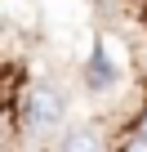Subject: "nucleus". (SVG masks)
I'll list each match as a JSON object with an SVG mask.
<instances>
[{
    "mask_svg": "<svg viewBox=\"0 0 147 152\" xmlns=\"http://www.w3.org/2000/svg\"><path fill=\"white\" fill-rule=\"evenodd\" d=\"M120 152H147V139H138V134H129V139L120 143Z\"/></svg>",
    "mask_w": 147,
    "mask_h": 152,
    "instance_id": "4",
    "label": "nucleus"
},
{
    "mask_svg": "<svg viewBox=\"0 0 147 152\" xmlns=\"http://www.w3.org/2000/svg\"><path fill=\"white\" fill-rule=\"evenodd\" d=\"M62 112H67V99H62L58 85H49V81H31V85L22 90V125H27L31 134L54 130V125L62 121Z\"/></svg>",
    "mask_w": 147,
    "mask_h": 152,
    "instance_id": "1",
    "label": "nucleus"
},
{
    "mask_svg": "<svg viewBox=\"0 0 147 152\" xmlns=\"http://www.w3.org/2000/svg\"><path fill=\"white\" fill-rule=\"evenodd\" d=\"M58 152H107V143H103L98 125H71V130H62Z\"/></svg>",
    "mask_w": 147,
    "mask_h": 152,
    "instance_id": "2",
    "label": "nucleus"
},
{
    "mask_svg": "<svg viewBox=\"0 0 147 152\" xmlns=\"http://www.w3.org/2000/svg\"><path fill=\"white\" fill-rule=\"evenodd\" d=\"M129 134H138V139H147V107H143V112H138V116L129 121Z\"/></svg>",
    "mask_w": 147,
    "mask_h": 152,
    "instance_id": "3",
    "label": "nucleus"
}]
</instances>
